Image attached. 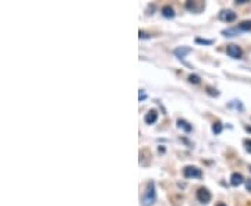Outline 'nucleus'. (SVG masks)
Segmentation results:
<instances>
[{
    "label": "nucleus",
    "instance_id": "f8f14e48",
    "mask_svg": "<svg viewBox=\"0 0 251 206\" xmlns=\"http://www.w3.org/2000/svg\"><path fill=\"white\" fill-rule=\"evenodd\" d=\"M237 28H229V29H225V31H222V34H224L225 36H236L237 35Z\"/></svg>",
    "mask_w": 251,
    "mask_h": 206
},
{
    "label": "nucleus",
    "instance_id": "1a4fd4ad",
    "mask_svg": "<svg viewBox=\"0 0 251 206\" xmlns=\"http://www.w3.org/2000/svg\"><path fill=\"white\" fill-rule=\"evenodd\" d=\"M162 14L166 18L175 17V11H173V9H172L171 6H165V7L162 9Z\"/></svg>",
    "mask_w": 251,
    "mask_h": 206
},
{
    "label": "nucleus",
    "instance_id": "423d86ee",
    "mask_svg": "<svg viewBox=\"0 0 251 206\" xmlns=\"http://www.w3.org/2000/svg\"><path fill=\"white\" fill-rule=\"evenodd\" d=\"M144 120H145V123L147 124H155L156 123V120H158V112L156 110H150L147 114H145V117H144Z\"/></svg>",
    "mask_w": 251,
    "mask_h": 206
},
{
    "label": "nucleus",
    "instance_id": "412c9836",
    "mask_svg": "<svg viewBox=\"0 0 251 206\" xmlns=\"http://www.w3.org/2000/svg\"><path fill=\"white\" fill-rule=\"evenodd\" d=\"M247 1H249V0H236L237 4H244V3H247Z\"/></svg>",
    "mask_w": 251,
    "mask_h": 206
},
{
    "label": "nucleus",
    "instance_id": "6e6552de",
    "mask_svg": "<svg viewBox=\"0 0 251 206\" xmlns=\"http://www.w3.org/2000/svg\"><path fill=\"white\" fill-rule=\"evenodd\" d=\"M191 52V49L190 47H179V49H176L175 50V54L180 57V59H183V57H186V54H188Z\"/></svg>",
    "mask_w": 251,
    "mask_h": 206
},
{
    "label": "nucleus",
    "instance_id": "7ed1b4c3",
    "mask_svg": "<svg viewBox=\"0 0 251 206\" xmlns=\"http://www.w3.org/2000/svg\"><path fill=\"white\" fill-rule=\"evenodd\" d=\"M226 52H227V54H229L230 57H233V59H242L243 50H242V47H240V46H237V45H234V44H232V45L227 46Z\"/></svg>",
    "mask_w": 251,
    "mask_h": 206
},
{
    "label": "nucleus",
    "instance_id": "f3484780",
    "mask_svg": "<svg viewBox=\"0 0 251 206\" xmlns=\"http://www.w3.org/2000/svg\"><path fill=\"white\" fill-rule=\"evenodd\" d=\"M244 148H246L247 152L251 153V139H246V141H244Z\"/></svg>",
    "mask_w": 251,
    "mask_h": 206
},
{
    "label": "nucleus",
    "instance_id": "9d476101",
    "mask_svg": "<svg viewBox=\"0 0 251 206\" xmlns=\"http://www.w3.org/2000/svg\"><path fill=\"white\" fill-rule=\"evenodd\" d=\"M177 126H179L180 128H183V130H184L186 133H190V131L193 130V127L190 126V124H188L186 120H179V121H177Z\"/></svg>",
    "mask_w": 251,
    "mask_h": 206
},
{
    "label": "nucleus",
    "instance_id": "4468645a",
    "mask_svg": "<svg viewBox=\"0 0 251 206\" xmlns=\"http://www.w3.org/2000/svg\"><path fill=\"white\" fill-rule=\"evenodd\" d=\"M188 81H190L191 84H200V82H201L200 77H198V75H193V74L188 77Z\"/></svg>",
    "mask_w": 251,
    "mask_h": 206
},
{
    "label": "nucleus",
    "instance_id": "ddd939ff",
    "mask_svg": "<svg viewBox=\"0 0 251 206\" xmlns=\"http://www.w3.org/2000/svg\"><path fill=\"white\" fill-rule=\"evenodd\" d=\"M221 131H222V124H221V123H214V126H212V133H214V134H221Z\"/></svg>",
    "mask_w": 251,
    "mask_h": 206
},
{
    "label": "nucleus",
    "instance_id": "4be33fe9",
    "mask_svg": "<svg viewBox=\"0 0 251 206\" xmlns=\"http://www.w3.org/2000/svg\"><path fill=\"white\" fill-rule=\"evenodd\" d=\"M216 206H226V205H225V204H218Z\"/></svg>",
    "mask_w": 251,
    "mask_h": 206
},
{
    "label": "nucleus",
    "instance_id": "20e7f679",
    "mask_svg": "<svg viewBox=\"0 0 251 206\" xmlns=\"http://www.w3.org/2000/svg\"><path fill=\"white\" fill-rule=\"evenodd\" d=\"M197 199L201 204H208L211 201V192L206 188H198Z\"/></svg>",
    "mask_w": 251,
    "mask_h": 206
},
{
    "label": "nucleus",
    "instance_id": "9b49d317",
    "mask_svg": "<svg viewBox=\"0 0 251 206\" xmlns=\"http://www.w3.org/2000/svg\"><path fill=\"white\" fill-rule=\"evenodd\" d=\"M239 31H250L251 29V21H242L237 27Z\"/></svg>",
    "mask_w": 251,
    "mask_h": 206
},
{
    "label": "nucleus",
    "instance_id": "a211bd4d",
    "mask_svg": "<svg viewBox=\"0 0 251 206\" xmlns=\"http://www.w3.org/2000/svg\"><path fill=\"white\" fill-rule=\"evenodd\" d=\"M145 98H147V95H145V92H144V90H140V98H138V100H140V102H143V100Z\"/></svg>",
    "mask_w": 251,
    "mask_h": 206
},
{
    "label": "nucleus",
    "instance_id": "aec40b11",
    "mask_svg": "<svg viewBox=\"0 0 251 206\" xmlns=\"http://www.w3.org/2000/svg\"><path fill=\"white\" fill-rule=\"evenodd\" d=\"M246 188H247V191H251V179L246 181Z\"/></svg>",
    "mask_w": 251,
    "mask_h": 206
},
{
    "label": "nucleus",
    "instance_id": "f257e3e1",
    "mask_svg": "<svg viewBox=\"0 0 251 206\" xmlns=\"http://www.w3.org/2000/svg\"><path fill=\"white\" fill-rule=\"evenodd\" d=\"M155 199H156V188H155V183L150 181L147 184V188L144 192L143 197V206H152L155 204Z\"/></svg>",
    "mask_w": 251,
    "mask_h": 206
},
{
    "label": "nucleus",
    "instance_id": "39448f33",
    "mask_svg": "<svg viewBox=\"0 0 251 206\" xmlns=\"http://www.w3.org/2000/svg\"><path fill=\"white\" fill-rule=\"evenodd\" d=\"M219 18L222 20V21H226V23H232L236 20V13L232 11V10H222L221 13H219Z\"/></svg>",
    "mask_w": 251,
    "mask_h": 206
},
{
    "label": "nucleus",
    "instance_id": "6ab92c4d",
    "mask_svg": "<svg viewBox=\"0 0 251 206\" xmlns=\"http://www.w3.org/2000/svg\"><path fill=\"white\" fill-rule=\"evenodd\" d=\"M150 34H145L143 31H140V39H145V38H150Z\"/></svg>",
    "mask_w": 251,
    "mask_h": 206
},
{
    "label": "nucleus",
    "instance_id": "dca6fc26",
    "mask_svg": "<svg viewBox=\"0 0 251 206\" xmlns=\"http://www.w3.org/2000/svg\"><path fill=\"white\" fill-rule=\"evenodd\" d=\"M196 41H197L198 44H205V45H211V44H212L211 39H201V38H197Z\"/></svg>",
    "mask_w": 251,
    "mask_h": 206
},
{
    "label": "nucleus",
    "instance_id": "2eb2a0df",
    "mask_svg": "<svg viewBox=\"0 0 251 206\" xmlns=\"http://www.w3.org/2000/svg\"><path fill=\"white\" fill-rule=\"evenodd\" d=\"M206 92H208V95H211V96H218V95H219V92L216 90H214V88H211V87L206 88Z\"/></svg>",
    "mask_w": 251,
    "mask_h": 206
},
{
    "label": "nucleus",
    "instance_id": "0eeeda50",
    "mask_svg": "<svg viewBox=\"0 0 251 206\" xmlns=\"http://www.w3.org/2000/svg\"><path fill=\"white\" fill-rule=\"evenodd\" d=\"M243 183H244V177H243L240 173H233V174H232V177H230V184H232L233 187H239V185H242Z\"/></svg>",
    "mask_w": 251,
    "mask_h": 206
},
{
    "label": "nucleus",
    "instance_id": "f03ea898",
    "mask_svg": "<svg viewBox=\"0 0 251 206\" xmlns=\"http://www.w3.org/2000/svg\"><path fill=\"white\" fill-rule=\"evenodd\" d=\"M183 174H184L186 179H201V177H202V171L200 170L198 167H194V166H187V167H184Z\"/></svg>",
    "mask_w": 251,
    "mask_h": 206
}]
</instances>
